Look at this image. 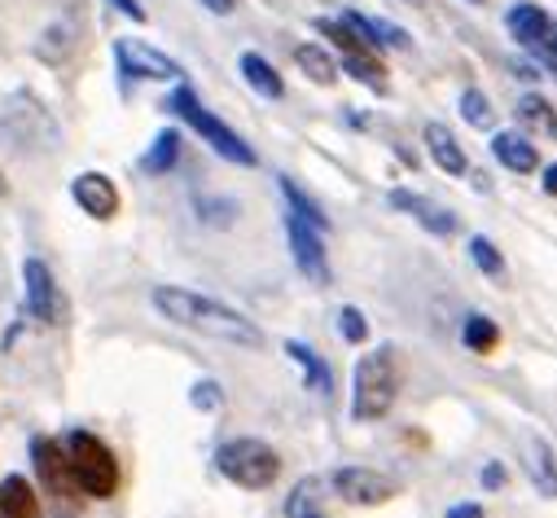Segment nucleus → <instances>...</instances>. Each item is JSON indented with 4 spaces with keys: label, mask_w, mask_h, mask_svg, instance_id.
Returning <instances> with one entry per match:
<instances>
[{
    "label": "nucleus",
    "mask_w": 557,
    "mask_h": 518,
    "mask_svg": "<svg viewBox=\"0 0 557 518\" xmlns=\"http://www.w3.org/2000/svg\"><path fill=\"white\" fill-rule=\"evenodd\" d=\"M189 400H194V409H207V414H215V409L224 405V392H220V382L202 378V382H194V392H189Z\"/></svg>",
    "instance_id": "obj_30"
},
{
    "label": "nucleus",
    "mask_w": 557,
    "mask_h": 518,
    "mask_svg": "<svg viewBox=\"0 0 557 518\" xmlns=\"http://www.w3.org/2000/svg\"><path fill=\"white\" fill-rule=\"evenodd\" d=\"M399 378H404V369H399V347H395V343L373 347V351L356 365V373H351V418H356V422H377V418H386L391 405H395V396H399Z\"/></svg>",
    "instance_id": "obj_2"
},
{
    "label": "nucleus",
    "mask_w": 557,
    "mask_h": 518,
    "mask_svg": "<svg viewBox=\"0 0 557 518\" xmlns=\"http://www.w3.org/2000/svg\"><path fill=\"white\" fill-rule=\"evenodd\" d=\"M150 304L163 321L181 325V330H194L202 338H220V343H233V347H263V330L242 317L237 308L211 299V295H198V291H185V286H154L150 291Z\"/></svg>",
    "instance_id": "obj_1"
},
{
    "label": "nucleus",
    "mask_w": 557,
    "mask_h": 518,
    "mask_svg": "<svg viewBox=\"0 0 557 518\" xmlns=\"http://www.w3.org/2000/svg\"><path fill=\"white\" fill-rule=\"evenodd\" d=\"M386 202H391L395 211L412 215V220H417V224H422V229L440 233V237L457 233V215H453V211H444V207H435V202H426L422 194H408V189H391V194H386Z\"/></svg>",
    "instance_id": "obj_13"
},
{
    "label": "nucleus",
    "mask_w": 557,
    "mask_h": 518,
    "mask_svg": "<svg viewBox=\"0 0 557 518\" xmlns=\"http://www.w3.org/2000/svg\"><path fill=\"white\" fill-rule=\"evenodd\" d=\"M492 155L500 159V168H509V172H518V176H527V172H535V141H527L522 133H496L492 137Z\"/></svg>",
    "instance_id": "obj_17"
},
{
    "label": "nucleus",
    "mask_w": 557,
    "mask_h": 518,
    "mask_svg": "<svg viewBox=\"0 0 557 518\" xmlns=\"http://www.w3.org/2000/svg\"><path fill=\"white\" fill-rule=\"evenodd\" d=\"M32 466H36V474H40L45 492H53L58 501H62V496H66V501L79 496V492H75V479H71V466H66V448H62V440H53V435H36V440H32Z\"/></svg>",
    "instance_id": "obj_9"
},
{
    "label": "nucleus",
    "mask_w": 557,
    "mask_h": 518,
    "mask_svg": "<svg viewBox=\"0 0 557 518\" xmlns=\"http://www.w3.org/2000/svg\"><path fill=\"white\" fill-rule=\"evenodd\" d=\"M276 185H282V198H286V207H290V215H299V220H308V224H312V229H321V233L330 229V220H325V211H321V207H317V202H312V198H308V194H304V189H299V185H295L290 176H282V181H276Z\"/></svg>",
    "instance_id": "obj_23"
},
{
    "label": "nucleus",
    "mask_w": 557,
    "mask_h": 518,
    "mask_svg": "<svg viewBox=\"0 0 557 518\" xmlns=\"http://www.w3.org/2000/svg\"><path fill=\"white\" fill-rule=\"evenodd\" d=\"M168 110L172 114H181L189 127H194V133L220 155V159H228V163H237V168H255V150L233 133V127L224 123V119H215L202 101H198V92L194 88H176L172 97H168Z\"/></svg>",
    "instance_id": "obj_5"
},
{
    "label": "nucleus",
    "mask_w": 557,
    "mask_h": 518,
    "mask_svg": "<svg viewBox=\"0 0 557 518\" xmlns=\"http://www.w3.org/2000/svg\"><path fill=\"white\" fill-rule=\"evenodd\" d=\"M0 518H40L36 488H32L23 474L0 479Z\"/></svg>",
    "instance_id": "obj_16"
},
{
    "label": "nucleus",
    "mask_w": 557,
    "mask_h": 518,
    "mask_svg": "<svg viewBox=\"0 0 557 518\" xmlns=\"http://www.w3.org/2000/svg\"><path fill=\"white\" fill-rule=\"evenodd\" d=\"M176 159H181V133H176V127H168V133L154 137V146H150V155L141 159V168H146L150 176H163V172L176 168Z\"/></svg>",
    "instance_id": "obj_21"
},
{
    "label": "nucleus",
    "mask_w": 557,
    "mask_h": 518,
    "mask_svg": "<svg viewBox=\"0 0 557 518\" xmlns=\"http://www.w3.org/2000/svg\"><path fill=\"white\" fill-rule=\"evenodd\" d=\"M62 448H66V466H71V479H75L79 496L110 501L119 492V461H114L106 440H97L92 431H66Z\"/></svg>",
    "instance_id": "obj_3"
},
{
    "label": "nucleus",
    "mask_w": 557,
    "mask_h": 518,
    "mask_svg": "<svg viewBox=\"0 0 557 518\" xmlns=\"http://www.w3.org/2000/svg\"><path fill=\"white\" fill-rule=\"evenodd\" d=\"M71 198L79 202V211H88L92 220H114L119 215V189L110 176L101 172H79L71 181Z\"/></svg>",
    "instance_id": "obj_12"
},
{
    "label": "nucleus",
    "mask_w": 557,
    "mask_h": 518,
    "mask_svg": "<svg viewBox=\"0 0 557 518\" xmlns=\"http://www.w3.org/2000/svg\"><path fill=\"white\" fill-rule=\"evenodd\" d=\"M505 483H509V470H505L500 461L483 466V488H487V492H496V488H505Z\"/></svg>",
    "instance_id": "obj_31"
},
{
    "label": "nucleus",
    "mask_w": 557,
    "mask_h": 518,
    "mask_svg": "<svg viewBox=\"0 0 557 518\" xmlns=\"http://www.w3.org/2000/svg\"><path fill=\"white\" fill-rule=\"evenodd\" d=\"M426 150H431V159L448 172V176H466L470 172V163H466V150L457 146V137L448 133L444 123H426Z\"/></svg>",
    "instance_id": "obj_15"
},
{
    "label": "nucleus",
    "mask_w": 557,
    "mask_h": 518,
    "mask_svg": "<svg viewBox=\"0 0 557 518\" xmlns=\"http://www.w3.org/2000/svg\"><path fill=\"white\" fill-rule=\"evenodd\" d=\"M237 66H242V79H246V84H250V88H255L259 97L276 101V97L286 92L282 75H276V71H272V62H263L259 53H242V62H237Z\"/></svg>",
    "instance_id": "obj_19"
},
{
    "label": "nucleus",
    "mask_w": 557,
    "mask_h": 518,
    "mask_svg": "<svg viewBox=\"0 0 557 518\" xmlns=\"http://www.w3.org/2000/svg\"><path fill=\"white\" fill-rule=\"evenodd\" d=\"M10 194V181H5V172H0V198H5Z\"/></svg>",
    "instance_id": "obj_37"
},
{
    "label": "nucleus",
    "mask_w": 557,
    "mask_h": 518,
    "mask_svg": "<svg viewBox=\"0 0 557 518\" xmlns=\"http://www.w3.org/2000/svg\"><path fill=\"white\" fill-rule=\"evenodd\" d=\"M461 114H466L474 127H492V106H487V97H483L479 88H466V92H461Z\"/></svg>",
    "instance_id": "obj_28"
},
{
    "label": "nucleus",
    "mask_w": 557,
    "mask_h": 518,
    "mask_svg": "<svg viewBox=\"0 0 557 518\" xmlns=\"http://www.w3.org/2000/svg\"><path fill=\"white\" fill-rule=\"evenodd\" d=\"M338 334L347 338V343H364L369 338V321H364V312L360 308H338Z\"/></svg>",
    "instance_id": "obj_29"
},
{
    "label": "nucleus",
    "mask_w": 557,
    "mask_h": 518,
    "mask_svg": "<svg viewBox=\"0 0 557 518\" xmlns=\"http://www.w3.org/2000/svg\"><path fill=\"white\" fill-rule=\"evenodd\" d=\"M23 299H27V312H32L40 325H62V321H66L62 286H58L53 269L45 264L40 255L23 259Z\"/></svg>",
    "instance_id": "obj_6"
},
{
    "label": "nucleus",
    "mask_w": 557,
    "mask_h": 518,
    "mask_svg": "<svg viewBox=\"0 0 557 518\" xmlns=\"http://www.w3.org/2000/svg\"><path fill=\"white\" fill-rule=\"evenodd\" d=\"M198 5H202V10H211V14H220V18H224V14H233V10H237V0H198Z\"/></svg>",
    "instance_id": "obj_34"
},
{
    "label": "nucleus",
    "mask_w": 557,
    "mask_h": 518,
    "mask_svg": "<svg viewBox=\"0 0 557 518\" xmlns=\"http://www.w3.org/2000/svg\"><path fill=\"white\" fill-rule=\"evenodd\" d=\"M513 114H518V123L527 127V133H535V137H557V114H553V106L544 101V97H535V92H527L518 106H513Z\"/></svg>",
    "instance_id": "obj_18"
},
{
    "label": "nucleus",
    "mask_w": 557,
    "mask_h": 518,
    "mask_svg": "<svg viewBox=\"0 0 557 518\" xmlns=\"http://www.w3.org/2000/svg\"><path fill=\"white\" fill-rule=\"evenodd\" d=\"M215 470L246 492H263L282 474V453L255 435H242V440H228L215 448Z\"/></svg>",
    "instance_id": "obj_4"
},
{
    "label": "nucleus",
    "mask_w": 557,
    "mask_h": 518,
    "mask_svg": "<svg viewBox=\"0 0 557 518\" xmlns=\"http://www.w3.org/2000/svg\"><path fill=\"white\" fill-rule=\"evenodd\" d=\"M286 237H290V255H295L299 273L308 282H317V286H330V255H325L321 229H312L308 220H299V215L286 211Z\"/></svg>",
    "instance_id": "obj_8"
},
{
    "label": "nucleus",
    "mask_w": 557,
    "mask_h": 518,
    "mask_svg": "<svg viewBox=\"0 0 557 518\" xmlns=\"http://www.w3.org/2000/svg\"><path fill=\"white\" fill-rule=\"evenodd\" d=\"M317 501H321V479H299L290 501H286V514L290 518H325Z\"/></svg>",
    "instance_id": "obj_26"
},
{
    "label": "nucleus",
    "mask_w": 557,
    "mask_h": 518,
    "mask_svg": "<svg viewBox=\"0 0 557 518\" xmlns=\"http://www.w3.org/2000/svg\"><path fill=\"white\" fill-rule=\"evenodd\" d=\"M461 338H466V347H470V351L487 356V351L500 343V330H496V321H492V317L470 312V317H466V325H461Z\"/></svg>",
    "instance_id": "obj_25"
},
{
    "label": "nucleus",
    "mask_w": 557,
    "mask_h": 518,
    "mask_svg": "<svg viewBox=\"0 0 557 518\" xmlns=\"http://www.w3.org/2000/svg\"><path fill=\"white\" fill-rule=\"evenodd\" d=\"M448 518H483V505L461 501V505H453V509H448Z\"/></svg>",
    "instance_id": "obj_33"
},
{
    "label": "nucleus",
    "mask_w": 557,
    "mask_h": 518,
    "mask_svg": "<svg viewBox=\"0 0 557 518\" xmlns=\"http://www.w3.org/2000/svg\"><path fill=\"white\" fill-rule=\"evenodd\" d=\"M527 474H531V483H535L540 496L557 501V457H553V448L540 435L527 440Z\"/></svg>",
    "instance_id": "obj_14"
},
{
    "label": "nucleus",
    "mask_w": 557,
    "mask_h": 518,
    "mask_svg": "<svg viewBox=\"0 0 557 518\" xmlns=\"http://www.w3.org/2000/svg\"><path fill=\"white\" fill-rule=\"evenodd\" d=\"M343 71H347L351 79L369 84L373 92H386V66H382L377 53H351V58H343Z\"/></svg>",
    "instance_id": "obj_24"
},
{
    "label": "nucleus",
    "mask_w": 557,
    "mask_h": 518,
    "mask_svg": "<svg viewBox=\"0 0 557 518\" xmlns=\"http://www.w3.org/2000/svg\"><path fill=\"white\" fill-rule=\"evenodd\" d=\"M470 259L479 264V273H483V278H492V282H505V259H500V250L492 246V237L474 233V237H470Z\"/></svg>",
    "instance_id": "obj_27"
},
{
    "label": "nucleus",
    "mask_w": 557,
    "mask_h": 518,
    "mask_svg": "<svg viewBox=\"0 0 557 518\" xmlns=\"http://www.w3.org/2000/svg\"><path fill=\"white\" fill-rule=\"evenodd\" d=\"M110 5H114L119 14H127L132 23H146V10H141V5H136V0H110Z\"/></svg>",
    "instance_id": "obj_32"
},
{
    "label": "nucleus",
    "mask_w": 557,
    "mask_h": 518,
    "mask_svg": "<svg viewBox=\"0 0 557 518\" xmlns=\"http://www.w3.org/2000/svg\"><path fill=\"white\" fill-rule=\"evenodd\" d=\"M474 5H483V0H474Z\"/></svg>",
    "instance_id": "obj_38"
},
{
    "label": "nucleus",
    "mask_w": 557,
    "mask_h": 518,
    "mask_svg": "<svg viewBox=\"0 0 557 518\" xmlns=\"http://www.w3.org/2000/svg\"><path fill=\"white\" fill-rule=\"evenodd\" d=\"M286 356H290V360L304 369V382L312 386L317 396H330V365H325V360H321V356H317L308 343L290 338V343H286Z\"/></svg>",
    "instance_id": "obj_20"
},
{
    "label": "nucleus",
    "mask_w": 557,
    "mask_h": 518,
    "mask_svg": "<svg viewBox=\"0 0 557 518\" xmlns=\"http://www.w3.org/2000/svg\"><path fill=\"white\" fill-rule=\"evenodd\" d=\"M540 185H544V194H548V198H557V163H553V168H544V181H540Z\"/></svg>",
    "instance_id": "obj_35"
},
{
    "label": "nucleus",
    "mask_w": 557,
    "mask_h": 518,
    "mask_svg": "<svg viewBox=\"0 0 557 518\" xmlns=\"http://www.w3.org/2000/svg\"><path fill=\"white\" fill-rule=\"evenodd\" d=\"M330 488L347 505H386L399 492L395 479H386L382 470H369V466H343V470H334L330 474Z\"/></svg>",
    "instance_id": "obj_7"
},
{
    "label": "nucleus",
    "mask_w": 557,
    "mask_h": 518,
    "mask_svg": "<svg viewBox=\"0 0 557 518\" xmlns=\"http://www.w3.org/2000/svg\"><path fill=\"white\" fill-rule=\"evenodd\" d=\"M114 58H119V71L132 79H181V62H172L168 53H159L141 40H119Z\"/></svg>",
    "instance_id": "obj_11"
},
{
    "label": "nucleus",
    "mask_w": 557,
    "mask_h": 518,
    "mask_svg": "<svg viewBox=\"0 0 557 518\" xmlns=\"http://www.w3.org/2000/svg\"><path fill=\"white\" fill-rule=\"evenodd\" d=\"M295 62H299V71L312 79V84H334L338 79V66H334V58L325 53V49H317V45H299L295 49Z\"/></svg>",
    "instance_id": "obj_22"
},
{
    "label": "nucleus",
    "mask_w": 557,
    "mask_h": 518,
    "mask_svg": "<svg viewBox=\"0 0 557 518\" xmlns=\"http://www.w3.org/2000/svg\"><path fill=\"white\" fill-rule=\"evenodd\" d=\"M509 36L518 45H527L531 53L544 58V66L557 75V53H553V18L540 5H513L509 10Z\"/></svg>",
    "instance_id": "obj_10"
},
{
    "label": "nucleus",
    "mask_w": 557,
    "mask_h": 518,
    "mask_svg": "<svg viewBox=\"0 0 557 518\" xmlns=\"http://www.w3.org/2000/svg\"><path fill=\"white\" fill-rule=\"evenodd\" d=\"M513 75H522V79H540V71H535L531 62H513Z\"/></svg>",
    "instance_id": "obj_36"
}]
</instances>
